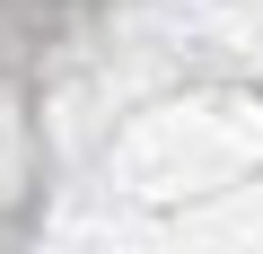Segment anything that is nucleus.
Returning a JSON list of instances; mask_svg holds the SVG:
<instances>
[]
</instances>
